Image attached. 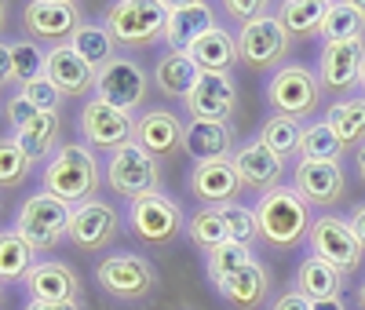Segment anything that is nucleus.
<instances>
[{
  "label": "nucleus",
  "mask_w": 365,
  "mask_h": 310,
  "mask_svg": "<svg viewBox=\"0 0 365 310\" xmlns=\"http://www.w3.org/2000/svg\"><path fill=\"white\" fill-rule=\"evenodd\" d=\"M103 161L96 157V150L88 143H63L58 153L44 165L41 172V182L44 190L58 201H66L70 208L84 205V201H96L99 186H103Z\"/></svg>",
  "instance_id": "obj_1"
},
{
  "label": "nucleus",
  "mask_w": 365,
  "mask_h": 310,
  "mask_svg": "<svg viewBox=\"0 0 365 310\" xmlns=\"http://www.w3.org/2000/svg\"><path fill=\"white\" fill-rule=\"evenodd\" d=\"M256 223H259V241L274 252H285V248L299 244L303 237L311 234V208L303 205V197L292 190V182L274 186L267 190L256 205Z\"/></svg>",
  "instance_id": "obj_2"
},
{
  "label": "nucleus",
  "mask_w": 365,
  "mask_h": 310,
  "mask_svg": "<svg viewBox=\"0 0 365 310\" xmlns=\"http://www.w3.org/2000/svg\"><path fill=\"white\" fill-rule=\"evenodd\" d=\"M70 215H73V208L66 201L51 197L48 190L29 194L15 215V234L34 252H51V248H58V241L70 237Z\"/></svg>",
  "instance_id": "obj_3"
},
{
  "label": "nucleus",
  "mask_w": 365,
  "mask_h": 310,
  "mask_svg": "<svg viewBox=\"0 0 365 310\" xmlns=\"http://www.w3.org/2000/svg\"><path fill=\"white\" fill-rule=\"evenodd\" d=\"M267 103L278 117L303 120L322 103V81L311 66H303V62H282L267 81Z\"/></svg>",
  "instance_id": "obj_4"
},
{
  "label": "nucleus",
  "mask_w": 365,
  "mask_h": 310,
  "mask_svg": "<svg viewBox=\"0 0 365 310\" xmlns=\"http://www.w3.org/2000/svg\"><path fill=\"white\" fill-rule=\"evenodd\" d=\"M106 186L113 194H120L128 205L139 201V197H150V194H161V161L150 157V153L139 146V143H128L113 150L106 157Z\"/></svg>",
  "instance_id": "obj_5"
},
{
  "label": "nucleus",
  "mask_w": 365,
  "mask_h": 310,
  "mask_svg": "<svg viewBox=\"0 0 365 310\" xmlns=\"http://www.w3.org/2000/svg\"><path fill=\"white\" fill-rule=\"evenodd\" d=\"M168 19V0H117L106 8V29L117 48H146L161 41Z\"/></svg>",
  "instance_id": "obj_6"
},
{
  "label": "nucleus",
  "mask_w": 365,
  "mask_h": 310,
  "mask_svg": "<svg viewBox=\"0 0 365 310\" xmlns=\"http://www.w3.org/2000/svg\"><path fill=\"white\" fill-rule=\"evenodd\" d=\"M96 281L106 296L120 299V303H139L154 292L158 285V270L146 256L135 252H110L96 263Z\"/></svg>",
  "instance_id": "obj_7"
},
{
  "label": "nucleus",
  "mask_w": 365,
  "mask_h": 310,
  "mask_svg": "<svg viewBox=\"0 0 365 310\" xmlns=\"http://www.w3.org/2000/svg\"><path fill=\"white\" fill-rule=\"evenodd\" d=\"M128 230L146 244H172L179 234H187V215L179 201L168 194H150L128 205Z\"/></svg>",
  "instance_id": "obj_8"
},
{
  "label": "nucleus",
  "mask_w": 365,
  "mask_h": 310,
  "mask_svg": "<svg viewBox=\"0 0 365 310\" xmlns=\"http://www.w3.org/2000/svg\"><path fill=\"white\" fill-rule=\"evenodd\" d=\"M146 91H150V81H146V70L132 55H117L106 70H99L96 77V99L120 110V113H135L143 103H146Z\"/></svg>",
  "instance_id": "obj_9"
},
{
  "label": "nucleus",
  "mask_w": 365,
  "mask_h": 310,
  "mask_svg": "<svg viewBox=\"0 0 365 310\" xmlns=\"http://www.w3.org/2000/svg\"><path fill=\"white\" fill-rule=\"evenodd\" d=\"M307 241H311V252L322 263H329L332 270H340V274L358 270L361 252H365L361 241L351 230V219H340V215H318V219L311 223Z\"/></svg>",
  "instance_id": "obj_10"
},
{
  "label": "nucleus",
  "mask_w": 365,
  "mask_h": 310,
  "mask_svg": "<svg viewBox=\"0 0 365 310\" xmlns=\"http://www.w3.org/2000/svg\"><path fill=\"white\" fill-rule=\"evenodd\" d=\"M81 4L73 0H29L22 8V26L29 41L44 44H70V37L81 29Z\"/></svg>",
  "instance_id": "obj_11"
},
{
  "label": "nucleus",
  "mask_w": 365,
  "mask_h": 310,
  "mask_svg": "<svg viewBox=\"0 0 365 310\" xmlns=\"http://www.w3.org/2000/svg\"><path fill=\"white\" fill-rule=\"evenodd\" d=\"M81 135L91 150H120V146H128L135 143V117L128 113H120L106 103H99L96 95H91L84 106H81Z\"/></svg>",
  "instance_id": "obj_12"
},
{
  "label": "nucleus",
  "mask_w": 365,
  "mask_h": 310,
  "mask_svg": "<svg viewBox=\"0 0 365 310\" xmlns=\"http://www.w3.org/2000/svg\"><path fill=\"white\" fill-rule=\"evenodd\" d=\"M117 234H120L117 208L96 197V201H84V205L73 208V215H70V237L66 241L84 248V252H106V248L117 241Z\"/></svg>",
  "instance_id": "obj_13"
},
{
  "label": "nucleus",
  "mask_w": 365,
  "mask_h": 310,
  "mask_svg": "<svg viewBox=\"0 0 365 310\" xmlns=\"http://www.w3.org/2000/svg\"><path fill=\"white\" fill-rule=\"evenodd\" d=\"M365 73V37L361 41H336L322 44L318 55V81L325 91H354Z\"/></svg>",
  "instance_id": "obj_14"
},
{
  "label": "nucleus",
  "mask_w": 365,
  "mask_h": 310,
  "mask_svg": "<svg viewBox=\"0 0 365 310\" xmlns=\"http://www.w3.org/2000/svg\"><path fill=\"white\" fill-rule=\"evenodd\" d=\"M292 37L285 33V26L267 15L252 26H241V33H237V51H241V62L252 70H270V66H278V62L285 58Z\"/></svg>",
  "instance_id": "obj_15"
},
{
  "label": "nucleus",
  "mask_w": 365,
  "mask_h": 310,
  "mask_svg": "<svg viewBox=\"0 0 365 310\" xmlns=\"http://www.w3.org/2000/svg\"><path fill=\"white\" fill-rule=\"evenodd\" d=\"M347 175L336 161H296L292 168V190L303 197L307 208H329L344 197Z\"/></svg>",
  "instance_id": "obj_16"
},
{
  "label": "nucleus",
  "mask_w": 365,
  "mask_h": 310,
  "mask_svg": "<svg viewBox=\"0 0 365 310\" xmlns=\"http://www.w3.org/2000/svg\"><path fill=\"white\" fill-rule=\"evenodd\" d=\"M216 8L208 0H175L168 4V19H165V33L161 41L168 44V51H190L194 41H201L208 29H216Z\"/></svg>",
  "instance_id": "obj_17"
},
{
  "label": "nucleus",
  "mask_w": 365,
  "mask_h": 310,
  "mask_svg": "<svg viewBox=\"0 0 365 310\" xmlns=\"http://www.w3.org/2000/svg\"><path fill=\"white\" fill-rule=\"evenodd\" d=\"M135 143L158 161H168L187 143V124L175 110H146L135 117Z\"/></svg>",
  "instance_id": "obj_18"
},
{
  "label": "nucleus",
  "mask_w": 365,
  "mask_h": 310,
  "mask_svg": "<svg viewBox=\"0 0 365 310\" xmlns=\"http://www.w3.org/2000/svg\"><path fill=\"white\" fill-rule=\"evenodd\" d=\"M230 161H234V172H237L241 186L256 190L259 197H263L267 190H274V186H282L285 161H282L263 139H252V143H245V146H237Z\"/></svg>",
  "instance_id": "obj_19"
},
{
  "label": "nucleus",
  "mask_w": 365,
  "mask_h": 310,
  "mask_svg": "<svg viewBox=\"0 0 365 310\" xmlns=\"http://www.w3.org/2000/svg\"><path fill=\"white\" fill-rule=\"evenodd\" d=\"M194 120H220L230 124L234 110H237V88L230 73H201L197 88L190 91V99L182 103Z\"/></svg>",
  "instance_id": "obj_20"
},
{
  "label": "nucleus",
  "mask_w": 365,
  "mask_h": 310,
  "mask_svg": "<svg viewBox=\"0 0 365 310\" xmlns=\"http://www.w3.org/2000/svg\"><path fill=\"white\" fill-rule=\"evenodd\" d=\"M26 292L29 299L41 303H81V277L63 259H41L26 274Z\"/></svg>",
  "instance_id": "obj_21"
},
{
  "label": "nucleus",
  "mask_w": 365,
  "mask_h": 310,
  "mask_svg": "<svg viewBox=\"0 0 365 310\" xmlns=\"http://www.w3.org/2000/svg\"><path fill=\"white\" fill-rule=\"evenodd\" d=\"M190 194L201 201V208H223L234 205L237 194L245 190L234 172V161H201L190 168Z\"/></svg>",
  "instance_id": "obj_22"
},
{
  "label": "nucleus",
  "mask_w": 365,
  "mask_h": 310,
  "mask_svg": "<svg viewBox=\"0 0 365 310\" xmlns=\"http://www.w3.org/2000/svg\"><path fill=\"white\" fill-rule=\"evenodd\" d=\"M44 77L63 91V99H84L88 91H96L99 73L70 44H58V48H48V55H44Z\"/></svg>",
  "instance_id": "obj_23"
},
{
  "label": "nucleus",
  "mask_w": 365,
  "mask_h": 310,
  "mask_svg": "<svg viewBox=\"0 0 365 310\" xmlns=\"http://www.w3.org/2000/svg\"><path fill=\"white\" fill-rule=\"evenodd\" d=\"M201 81V70L197 62L190 58V51H161L158 62H154V84L165 99H175V103H187L190 91L197 88Z\"/></svg>",
  "instance_id": "obj_24"
},
{
  "label": "nucleus",
  "mask_w": 365,
  "mask_h": 310,
  "mask_svg": "<svg viewBox=\"0 0 365 310\" xmlns=\"http://www.w3.org/2000/svg\"><path fill=\"white\" fill-rule=\"evenodd\" d=\"M216 292L234 306V310H259L267 292H270V277L263 270V263H245L241 270H234L230 277H223V281L216 285Z\"/></svg>",
  "instance_id": "obj_25"
},
{
  "label": "nucleus",
  "mask_w": 365,
  "mask_h": 310,
  "mask_svg": "<svg viewBox=\"0 0 365 310\" xmlns=\"http://www.w3.org/2000/svg\"><path fill=\"white\" fill-rule=\"evenodd\" d=\"M182 150L197 165L201 161H230L234 157V128L230 124H220V120H190Z\"/></svg>",
  "instance_id": "obj_26"
},
{
  "label": "nucleus",
  "mask_w": 365,
  "mask_h": 310,
  "mask_svg": "<svg viewBox=\"0 0 365 310\" xmlns=\"http://www.w3.org/2000/svg\"><path fill=\"white\" fill-rule=\"evenodd\" d=\"M190 58L197 62L201 73H230L234 62H241L237 37L230 33V29L216 26V29H208L201 41L190 44Z\"/></svg>",
  "instance_id": "obj_27"
},
{
  "label": "nucleus",
  "mask_w": 365,
  "mask_h": 310,
  "mask_svg": "<svg viewBox=\"0 0 365 310\" xmlns=\"http://www.w3.org/2000/svg\"><path fill=\"white\" fill-rule=\"evenodd\" d=\"M325 15H329V0H285V4L274 8V19L285 26V33L292 41L322 33Z\"/></svg>",
  "instance_id": "obj_28"
},
{
  "label": "nucleus",
  "mask_w": 365,
  "mask_h": 310,
  "mask_svg": "<svg viewBox=\"0 0 365 310\" xmlns=\"http://www.w3.org/2000/svg\"><path fill=\"white\" fill-rule=\"evenodd\" d=\"M70 48H73L96 73L106 70L110 62L117 58V41H113V33L106 29V22H81V29L70 37Z\"/></svg>",
  "instance_id": "obj_29"
},
{
  "label": "nucleus",
  "mask_w": 365,
  "mask_h": 310,
  "mask_svg": "<svg viewBox=\"0 0 365 310\" xmlns=\"http://www.w3.org/2000/svg\"><path fill=\"white\" fill-rule=\"evenodd\" d=\"M340 289H344V274L332 270L329 263H322L318 256H307V259L296 267V292H303L311 303L336 299Z\"/></svg>",
  "instance_id": "obj_30"
},
{
  "label": "nucleus",
  "mask_w": 365,
  "mask_h": 310,
  "mask_svg": "<svg viewBox=\"0 0 365 310\" xmlns=\"http://www.w3.org/2000/svg\"><path fill=\"white\" fill-rule=\"evenodd\" d=\"M15 139L34 165H48L58 153V113H37Z\"/></svg>",
  "instance_id": "obj_31"
},
{
  "label": "nucleus",
  "mask_w": 365,
  "mask_h": 310,
  "mask_svg": "<svg viewBox=\"0 0 365 310\" xmlns=\"http://www.w3.org/2000/svg\"><path fill=\"white\" fill-rule=\"evenodd\" d=\"M325 124L336 132V139L344 146L361 143L365 139V95H351V99L332 103L329 113H325Z\"/></svg>",
  "instance_id": "obj_32"
},
{
  "label": "nucleus",
  "mask_w": 365,
  "mask_h": 310,
  "mask_svg": "<svg viewBox=\"0 0 365 310\" xmlns=\"http://www.w3.org/2000/svg\"><path fill=\"white\" fill-rule=\"evenodd\" d=\"M365 33V19L358 15L354 0H329V15L322 22V37L325 44H336V41H361Z\"/></svg>",
  "instance_id": "obj_33"
},
{
  "label": "nucleus",
  "mask_w": 365,
  "mask_h": 310,
  "mask_svg": "<svg viewBox=\"0 0 365 310\" xmlns=\"http://www.w3.org/2000/svg\"><path fill=\"white\" fill-rule=\"evenodd\" d=\"M344 157V143L336 139V132L329 128L325 120L303 124V139H299V153L296 161H336Z\"/></svg>",
  "instance_id": "obj_34"
},
{
  "label": "nucleus",
  "mask_w": 365,
  "mask_h": 310,
  "mask_svg": "<svg viewBox=\"0 0 365 310\" xmlns=\"http://www.w3.org/2000/svg\"><path fill=\"white\" fill-rule=\"evenodd\" d=\"M187 237L194 241V248H201V252H216L220 244L230 241L227 234V223H223V212L220 208H197L194 215H187Z\"/></svg>",
  "instance_id": "obj_35"
},
{
  "label": "nucleus",
  "mask_w": 365,
  "mask_h": 310,
  "mask_svg": "<svg viewBox=\"0 0 365 310\" xmlns=\"http://www.w3.org/2000/svg\"><path fill=\"white\" fill-rule=\"evenodd\" d=\"M34 248H29L15 227L0 230V281H26V274L34 270Z\"/></svg>",
  "instance_id": "obj_36"
},
{
  "label": "nucleus",
  "mask_w": 365,
  "mask_h": 310,
  "mask_svg": "<svg viewBox=\"0 0 365 310\" xmlns=\"http://www.w3.org/2000/svg\"><path fill=\"white\" fill-rule=\"evenodd\" d=\"M259 139L278 153L282 161H289V157H296L299 153V139H303V124L299 120H292V117H267L263 120V128H259Z\"/></svg>",
  "instance_id": "obj_37"
},
{
  "label": "nucleus",
  "mask_w": 365,
  "mask_h": 310,
  "mask_svg": "<svg viewBox=\"0 0 365 310\" xmlns=\"http://www.w3.org/2000/svg\"><path fill=\"white\" fill-rule=\"evenodd\" d=\"M29 172H34V161L22 153L19 139L0 135V190H19V186H26Z\"/></svg>",
  "instance_id": "obj_38"
},
{
  "label": "nucleus",
  "mask_w": 365,
  "mask_h": 310,
  "mask_svg": "<svg viewBox=\"0 0 365 310\" xmlns=\"http://www.w3.org/2000/svg\"><path fill=\"white\" fill-rule=\"evenodd\" d=\"M245 263H252V248L237 244V241H227V244L216 248V252L205 256V270H208V277H212V285H220L223 277H230L234 270H241Z\"/></svg>",
  "instance_id": "obj_39"
},
{
  "label": "nucleus",
  "mask_w": 365,
  "mask_h": 310,
  "mask_svg": "<svg viewBox=\"0 0 365 310\" xmlns=\"http://www.w3.org/2000/svg\"><path fill=\"white\" fill-rule=\"evenodd\" d=\"M220 212H223V223H227V234H230V241L245 244V248H252V244L259 241V223H256V208H249V205L234 201V205H223Z\"/></svg>",
  "instance_id": "obj_40"
},
{
  "label": "nucleus",
  "mask_w": 365,
  "mask_h": 310,
  "mask_svg": "<svg viewBox=\"0 0 365 310\" xmlns=\"http://www.w3.org/2000/svg\"><path fill=\"white\" fill-rule=\"evenodd\" d=\"M44 55L48 51H41V44L29 41V37L11 41V62H15V84L19 88L29 84V81H37V77H44Z\"/></svg>",
  "instance_id": "obj_41"
},
{
  "label": "nucleus",
  "mask_w": 365,
  "mask_h": 310,
  "mask_svg": "<svg viewBox=\"0 0 365 310\" xmlns=\"http://www.w3.org/2000/svg\"><path fill=\"white\" fill-rule=\"evenodd\" d=\"M19 95L34 106L37 113H63V91H58L48 77H37L19 88Z\"/></svg>",
  "instance_id": "obj_42"
},
{
  "label": "nucleus",
  "mask_w": 365,
  "mask_h": 310,
  "mask_svg": "<svg viewBox=\"0 0 365 310\" xmlns=\"http://www.w3.org/2000/svg\"><path fill=\"white\" fill-rule=\"evenodd\" d=\"M223 11H227L237 26H252V22H259V19L270 15V8L263 4V0H227Z\"/></svg>",
  "instance_id": "obj_43"
},
{
  "label": "nucleus",
  "mask_w": 365,
  "mask_h": 310,
  "mask_svg": "<svg viewBox=\"0 0 365 310\" xmlns=\"http://www.w3.org/2000/svg\"><path fill=\"white\" fill-rule=\"evenodd\" d=\"M4 117H8V124H11V132L19 135V132L26 128V124H29V120L37 117V110L29 106V103H26V99L19 95V91H15V95H11V99L4 103Z\"/></svg>",
  "instance_id": "obj_44"
},
{
  "label": "nucleus",
  "mask_w": 365,
  "mask_h": 310,
  "mask_svg": "<svg viewBox=\"0 0 365 310\" xmlns=\"http://www.w3.org/2000/svg\"><path fill=\"white\" fill-rule=\"evenodd\" d=\"M270 310H314V303L303 296V292H296V289H289V292H282L278 299H274V306Z\"/></svg>",
  "instance_id": "obj_45"
},
{
  "label": "nucleus",
  "mask_w": 365,
  "mask_h": 310,
  "mask_svg": "<svg viewBox=\"0 0 365 310\" xmlns=\"http://www.w3.org/2000/svg\"><path fill=\"white\" fill-rule=\"evenodd\" d=\"M15 84V62H11V44L0 41V88Z\"/></svg>",
  "instance_id": "obj_46"
},
{
  "label": "nucleus",
  "mask_w": 365,
  "mask_h": 310,
  "mask_svg": "<svg viewBox=\"0 0 365 310\" xmlns=\"http://www.w3.org/2000/svg\"><path fill=\"white\" fill-rule=\"evenodd\" d=\"M22 310H81V303H41V299H29Z\"/></svg>",
  "instance_id": "obj_47"
},
{
  "label": "nucleus",
  "mask_w": 365,
  "mask_h": 310,
  "mask_svg": "<svg viewBox=\"0 0 365 310\" xmlns=\"http://www.w3.org/2000/svg\"><path fill=\"white\" fill-rule=\"evenodd\" d=\"M351 230H354V237H358L361 248H365V205L354 208V215H351Z\"/></svg>",
  "instance_id": "obj_48"
},
{
  "label": "nucleus",
  "mask_w": 365,
  "mask_h": 310,
  "mask_svg": "<svg viewBox=\"0 0 365 310\" xmlns=\"http://www.w3.org/2000/svg\"><path fill=\"white\" fill-rule=\"evenodd\" d=\"M314 310H347V306H344V299L336 296V299H322V303H314Z\"/></svg>",
  "instance_id": "obj_49"
},
{
  "label": "nucleus",
  "mask_w": 365,
  "mask_h": 310,
  "mask_svg": "<svg viewBox=\"0 0 365 310\" xmlns=\"http://www.w3.org/2000/svg\"><path fill=\"white\" fill-rule=\"evenodd\" d=\"M354 168H358V179L365 182V143L358 146V153H354Z\"/></svg>",
  "instance_id": "obj_50"
},
{
  "label": "nucleus",
  "mask_w": 365,
  "mask_h": 310,
  "mask_svg": "<svg viewBox=\"0 0 365 310\" xmlns=\"http://www.w3.org/2000/svg\"><path fill=\"white\" fill-rule=\"evenodd\" d=\"M4 26H8V4H0V33H4Z\"/></svg>",
  "instance_id": "obj_51"
},
{
  "label": "nucleus",
  "mask_w": 365,
  "mask_h": 310,
  "mask_svg": "<svg viewBox=\"0 0 365 310\" xmlns=\"http://www.w3.org/2000/svg\"><path fill=\"white\" fill-rule=\"evenodd\" d=\"M358 306L365 310V281H361V289H358Z\"/></svg>",
  "instance_id": "obj_52"
},
{
  "label": "nucleus",
  "mask_w": 365,
  "mask_h": 310,
  "mask_svg": "<svg viewBox=\"0 0 365 310\" xmlns=\"http://www.w3.org/2000/svg\"><path fill=\"white\" fill-rule=\"evenodd\" d=\"M354 8H358V15L365 19V0H354Z\"/></svg>",
  "instance_id": "obj_53"
},
{
  "label": "nucleus",
  "mask_w": 365,
  "mask_h": 310,
  "mask_svg": "<svg viewBox=\"0 0 365 310\" xmlns=\"http://www.w3.org/2000/svg\"><path fill=\"white\" fill-rule=\"evenodd\" d=\"M0 299H4V281H0Z\"/></svg>",
  "instance_id": "obj_54"
},
{
  "label": "nucleus",
  "mask_w": 365,
  "mask_h": 310,
  "mask_svg": "<svg viewBox=\"0 0 365 310\" xmlns=\"http://www.w3.org/2000/svg\"><path fill=\"white\" fill-rule=\"evenodd\" d=\"M361 88H365V73H361Z\"/></svg>",
  "instance_id": "obj_55"
}]
</instances>
